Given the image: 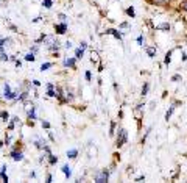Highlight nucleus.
<instances>
[{"label":"nucleus","mask_w":187,"mask_h":183,"mask_svg":"<svg viewBox=\"0 0 187 183\" xmlns=\"http://www.w3.org/2000/svg\"><path fill=\"white\" fill-rule=\"evenodd\" d=\"M106 35H111V36H114L116 39H118V41H122L123 39V33L120 30H116V28H108L106 31H104Z\"/></svg>","instance_id":"7"},{"label":"nucleus","mask_w":187,"mask_h":183,"mask_svg":"<svg viewBox=\"0 0 187 183\" xmlns=\"http://www.w3.org/2000/svg\"><path fill=\"white\" fill-rule=\"evenodd\" d=\"M24 59H25V61H31V63H33L34 59H36V57H34L33 52H30V53H27L25 57H24Z\"/></svg>","instance_id":"22"},{"label":"nucleus","mask_w":187,"mask_h":183,"mask_svg":"<svg viewBox=\"0 0 187 183\" xmlns=\"http://www.w3.org/2000/svg\"><path fill=\"white\" fill-rule=\"evenodd\" d=\"M0 59H2V61H8V59H10V57L5 53V50H3V52H0Z\"/></svg>","instance_id":"29"},{"label":"nucleus","mask_w":187,"mask_h":183,"mask_svg":"<svg viewBox=\"0 0 187 183\" xmlns=\"http://www.w3.org/2000/svg\"><path fill=\"white\" fill-rule=\"evenodd\" d=\"M145 52L150 58H154L156 57V47H145Z\"/></svg>","instance_id":"16"},{"label":"nucleus","mask_w":187,"mask_h":183,"mask_svg":"<svg viewBox=\"0 0 187 183\" xmlns=\"http://www.w3.org/2000/svg\"><path fill=\"white\" fill-rule=\"evenodd\" d=\"M126 14H128L130 17H131V19H134V17H136V11H134V6H128V8H126Z\"/></svg>","instance_id":"20"},{"label":"nucleus","mask_w":187,"mask_h":183,"mask_svg":"<svg viewBox=\"0 0 187 183\" xmlns=\"http://www.w3.org/2000/svg\"><path fill=\"white\" fill-rule=\"evenodd\" d=\"M137 44L142 45V47H145V38H144V35H139L137 36Z\"/></svg>","instance_id":"27"},{"label":"nucleus","mask_w":187,"mask_h":183,"mask_svg":"<svg viewBox=\"0 0 187 183\" xmlns=\"http://www.w3.org/2000/svg\"><path fill=\"white\" fill-rule=\"evenodd\" d=\"M11 121H14L16 124H19V122H20V121H19V117H17V116H13V117H11Z\"/></svg>","instance_id":"40"},{"label":"nucleus","mask_w":187,"mask_h":183,"mask_svg":"<svg viewBox=\"0 0 187 183\" xmlns=\"http://www.w3.org/2000/svg\"><path fill=\"white\" fill-rule=\"evenodd\" d=\"M6 169H8V166H6V164H3V166H2V169H0V178H2V180L5 182V183H8V182H10V178H8V175H6Z\"/></svg>","instance_id":"9"},{"label":"nucleus","mask_w":187,"mask_h":183,"mask_svg":"<svg viewBox=\"0 0 187 183\" xmlns=\"http://www.w3.org/2000/svg\"><path fill=\"white\" fill-rule=\"evenodd\" d=\"M64 94H66V102H74L75 97H74V94H72L70 91H66Z\"/></svg>","instance_id":"24"},{"label":"nucleus","mask_w":187,"mask_h":183,"mask_svg":"<svg viewBox=\"0 0 187 183\" xmlns=\"http://www.w3.org/2000/svg\"><path fill=\"white\" fill-rule=\"evenodd\" d=\"M16 67H17V69H20V67H22V61H20V59H16Z\"/></svg>","instance_id":"36"},{"label":"nucleus","mask_w":187,"mask_h":183,"mask_svg":"<svg viewBox=\"0 0 187 183\" xmlns=\"http://www.w3.org/2000/svg\"><path fill=\"white\" fill-rule=\"evenodd\" d=\"M144 180H145V175H139L134 178V182H144Z\"/></svg>","instance_id":"35"},{"label":"nucleus","mask_w":187,"mask_h":183,"mask_svg":"<svg viewBox=\"0 0 187 183\" xmlns=\"http://www.w3.org/2000/svg\"><path fill=\"white\" fill-rule=\"evenodd\" d=\"M84 77H86V80H88V81H92V74H90V71H86Z\"/></svg>","instance_id":"30"},{"label":"nucleus","mask_w":187,"mask_h":183,"mask_svg":"<svg viewBox=\"0 0 187 183\" xmlns=\"http://www.w3.org/2000/svg\"><path fill=\"white\" fill-rule=\"evenodd\" d=\"M33 85L34 86H41V81L39 80H33Z\"/></svg>","instance_id":"42"},{"label":"nucleus","mask_w":187,"mask_h":183,"mask_svg":"<svg viewBox=\"0 0 187 183\" xmlns=\"http://www.w3.org/2000/svg\"><path fill=\"white\" fill-rule=\"evenodd\" d=\"M14 129H16V122H14V121H11V119H10V121H8V130H10V131H13Z\"/></svg>","instance_id":"28"},{"label":"nucleus","mask_w":187,"mask_h":183,"mask_svg":"<svg viewBox=\"0 0 187 183\" xmlns=\"http://www.w3.org/2000/svg\"><path fill=\"white\" fill-rule=\"evenodd\" d=\"M2 147H3V141L0 139V149H2Z\"/></svg>","instance_id":"46"},{"label":"nucleus","mask_w":187,"mask_h":183,"mask_svg":"<svg viewBox=\"0 0 187 183\" xmlns=\"http://www.w3.org/2000/svg\"><path fill=\"white\" fill-rule=\"evenodd\" d=\"M38 50H39L38 45H33V47H31V52H33V53H38Z\"/></svg>","instance_id":"38"},{"label":"nucleus","mask_w":187,"mask_h":183,"mask_svg":"<svg viewBox=\"0 0 187 183\" xmlns=\"http://www.w3.org/2000/svg\"><path fill=\"white\" fill-rule=\"evenodd\" d=\"M175 108H176V103H172L170 107H168L167 113H165V121H168V119L172 117V114H173V111H175Z\"/></svg>","instance_id":"14"},{"label":"nucleus","mask_w":187,"mask_h":183,"mask_svg":"<svg viewBox=\"0 0 187 183\" xmlns=\"http://www.w3.org/2000/svg\"><path fill=\"white\" fill-rule=\"evenodd\" d=\"M10 157L14 160V161H22V160H24V152L19 150V149H14V150H11Z\"/></svg>","instance_id":"6"},{"label":"nucleus","mask_w":187,"mask_h":183,"mask_svg":"<svg viewBox=\"0 0 187 183\" xmlns=\"http://www.w3.org/2000/svg\"><path fill=\"white\" fill-rule=\"evenodd\" d=\"M58 17H59V19H61L62 22H66V19H67V16H66V14H62V13H61V14H59Z\"/></svg>","instance_id":"37"},{"label":"nucleus","mask_w":187,"mask_h":183,"mask_svg":"<svg viewBox=\"0 0 187 183\" xmlns=\"http://www.w3.org/2000/svg\"><path fill=\"white\" fill-rule=\"evenodd\" d=\"M80 47L86 50V47H88V42H86V41H83V42H81V45H80Z\"/></svg>","instance_id":"41"},{"label":"nucleus","mask_w":187,"mask_h":183,"mask_svg":"<svg viewBox=\"0 0 187 183\" xmlns=\"http://www.w3.org/2000/svg\"><path fill=\"white\" fill-rule=\"evenodd\" d=\"M64 47H66L67 50H69V49H72V47H74V44H72V42H70V41H67V42L64 44Z\"/></svg>","instance_id":"33"},{"label":"nucleus","mask_w":187,"mask_h":183,"mask_svg":"<svg viewBox=\"0 0 187 183\" xmlns=\"http://www.w3.org/2000/svg\"><path fill=\"white\" fill-rule=\"evenodd\" d=\"M42 129L50 130V122H48V121H44V119H42Z\"/></svg>","instance_id":"31"},{"label":"nucleus","mask_w":187,"mask_h":183,"mask_svg":"<svg viewBox=\"0 0 187 183\" xmlns=\"http://www.w3.org/2000/svg\"><path fill=\"white\" fill-rule=\"evenodd\" d=\"M172 53H173V50H168V52L165 53V58H164V64L168 66L172 63Z\"/></svg>","instance_id":"17"},{"label":"nucleus","mask_w":187,"mask_h":183,"mask_svg":"<svg viewBox=\"0 0 187 183\" xmlns=\"http://www.w3.org/2000/svg\"><path fill=\"white\" fill-rule=\"evenodd\" d=\"M53 66V63H50V61H47V63H42V64H41V72H45V71H48L50 67Z\"/></svg>","instance_id":"18"},{"label":"nucleus","mask_w":187,"mask_h":183,"mask_svg":"<svg viewBox=\"0 0 187 183\" xmlns=\"http://www.w3.org/2000/svg\"><path fill=\"white\" fill-rule=\"evenodd\" d=\"M76 157H78V149H69L67 150V158L75 160Z\"/></svg>","instance_id":"13"},{"label":"nucleus","mask_w":187,"mask_h":183,"mask_svg":"<svg viewBox=\"0 0 187 183\" xmlns=\"http://www.w3.org/2000/svg\"><path fill=\"white\" fill-rule=\"evenodd\" d=\"M148 91H150V83H148V81H145V83L142 85V89H140V95L145 97V95L148 94Z\"/></svg>","instance_id":"15"},{"label":"nucleus","mask_w":187,"mask_h":183,"mask_svg":"<svg viewBox=\"0 0 187 183\" xmlns=\"http://www.w3.org/2000/svg\"><path fill=\"white\" fill-rule=\"evenodd\" d=\"M126 141H128V131H126L123 127H118L116 130V147L120 149L123 146L126 144Z\"/></svg>","instance_id":"1"},{"label":"nucleus","mask_w":187,"mask_h":183,"mask_svg":"<svg viewBox=\"0 0 187 183\" xmlns=\"http://www.w3.org/2000/svg\"><path fill=\"white\" fill-rule=\"evenodd\" d=\"M181 8H182V10H186V11H187V2H184V3H182V5H181Z\"/></svg>","instance_id":"43"},{"label":"nucleus","mask_w":187,"mask_h":183,"mask_svg":"<svg viewBox=\"0 0 187 183\" xmlns=\"http://www.w3.org/2000/svg\"><path fill=\"white\" fill-rule=\"evenodd\" d=\"M61 171H62V174L66 175V178H70V177H72V167L69 166V164H64V166L61 167Z\"/></svg>","instance_id":"10"},{"label":"nucleus","mask_w":187,"mask_h":183,"mask_svg":"<svg viewBox=\"0 0 187 183\" xmlns=\"http://www.w3.org/2000/svg\"><path fill=\"white\" fill-rule=\"evenodd\" d=\"M179 80H181V75H179V74L172 75V81H179Z\"/></svg>","instance_id":"32"},{"label":"nucleus","mask_w":187,"mask_h":183,"mask_svg":"<svg viewBox=\"0 0 187 183\" xmlns=\"http://www.w3.org/2000/svg\"><path fill=\"white\" fill-rule=\"evenodd\" d=\"M10 28H11L13 31H17V27H16V25H11V27H10Z\"/></svg>","instance_id":"45"},{"label":"nucleus","mask_w":187,"mask_h":183,"mask_svg":"<svg viewBox=\"0 0 187 183\" xmlns=\"http://www.w3.org/2000/svg\"><path fill=\"white\" fill-rule=\"evenodd\" d=\"M94 180L97 182V183L108 182V180H109V171H108V169H103V171L97 172V174H95V175H94Z\"/></svg>","instance_id":"3"},{"label":"nucleus","mask_w":187,"mask_h":183,"mask_svg":"<svg viewBox=\"0 0 187 183\" xmlns=\"http://www.w3.org/2000/svg\"><path fill=\"white\" fill-rule=\"evenodd\" d=\"M62 64H64L66 67H70V69H75V67H76V58H75V57L64 58V61H62Z\"/></svg>","instance_id":"8"},{"label":"nucleus","mask_w":187,"mask_h":183,"mask_svg":"<svg viewBox=\"0 0 187 183\" xmlns=\"http://www.w3.org/2000/svg\"><path fill=\"white\" fill-rule=\"evenodd\" d=\"M126 27H128V24H126V22H123V24H120V28H126Z\"/></svg>","instance_id":"44"},{"label":"nucleus","mask_w":187,"mask_h":183,"mask_svg":"<svg viewBox=\"0 0 187 183\" xmlns=\"http://www.w3.org/2000/svg\"><path fill=\"white\" fill-rule=\"evenodd\" d=\"M27 113H28V119H31V121H33V119H38V117H36V107H33V105L28 107Z\"/></svg>","instance_id":"11"},{"label":"nucleus","mask_w":187,"mask_h":183,"mask_svg":"<svg viewBox=\"0 0 187 183\" xmlns=\"http://www.w3.org/2000/svg\"><path fill=\"white\" fill-rule=\"evenodd\" d=\"M116 122H111V127H109V136H116Z\"/></svg>","instance_id":"23"},{"label":"nucleus","mask_w":187,"mask_h":183,"mask_svg":"<svg viewBox=\"0 0 187 183\" xmlns=\"http://www.w3.org/2000/svg\"><path fill=\"white\" fill-rule=\"evenodd\" d=\"M10 119H11V116H10V113H8L6 110L0 111V121H2V122H8Z\"/></svg>","instance_id":"12"},{"label":"nucleus","mask_w":187,"mask_h":183,"mask_svg":"<svg viewBox=\"0 0 187 183\" xmlns=\"http://www.w3.org/2000/svg\"><path fill=\"white\" fill-rule=\"evenodd\" d=\"M42 6L47 8V10H50V8L53 6V0H44V2H42Z\"/></svg>","instance_id":"25"},{"label":"nucleus","mask_w":187,"mask_h":183,"mask_svg":"<svg viewBox=\"0 0 187 183\" xmlns=\"http://www.w3.org/2000/svg\"><path fill=\"white\" fill-rule=\"evenodd\" d=\"M3 99H6V100H13V102H14V100L17 99V93H16V91H13V89H11V86L8 85V83L3 85Z\"/></svg>","instance_id":"2"},{"label":"nucleus","mask_w":187,"mask_h":183,"mask_svg":"<svg viewBox=\"0 0 187 183\" xmlns=\"http://www.w3.org/2000/svg\"><path fill=\"white\" fill-rule=\"evenodd\" d=\"M45 182H47V183H52V182H53V177H52V174H48V175L45 177Z\"/></svg>","instance_id":"34"},{"label":"nucleus","mask_w":187,"mask_h":183,"mask_svg":"<svg viewBox=\"0 0 187 183\" xmlns=\"http://www.w3.org/2000/svg\"><path fill=\"white\" fill-rule=\"evenodd\" d=\"M83 57H84V49L78 47V49L75 50V58H76V59H81Z\"/></svg>","instance_id":"19"},{"label":"nucleus","mask_w":187,"mask_h":183,"mask_svg":"<svg viewBox=\"0 0 187 183\" xmlns=\"http://www.w3.org/2000/svg\"><path fill=\"white\" fill-rule=\"evenodd\" d=\"M67 22H59V24H55V33L56 35H64L67 31Z\"/></svg>","instance_id":"5"},{"label":"nucleus","mask_w":187,"mask_h":183,"mask_svg":"<svg viewBox=\"0 0 187 183\" xmlns=\"http://www.w3.org/2000/svg\"><path fill=\"white\" fill-rule=\"evenodd\" d=\"M156 28L158 30H165V31H168V30H170V24H161V25H158Z\"/></svg>","instance_id":"26"},{"label":"nucleus","mask_w":187,"mask_h":183,"mask_svg":"<svg viewBox=\"0 0 187 183\" xmlns=\"http://www.w3.org/2000/svg\"><path fill=\"white\" fill-rule=\"evenodd\" d=\"M47 158H48V163L52 164V166H53V164H56V163H58V157H55L53 153H48V155H47Z\"/></svg>","instance_id":"21"},{"label":"nucleus","mask_w":187,"mask_h":183,"mask_svg":"<svg viewBox=\"0 0 187 183\" xmlns=\"http://www.w3.org/2000/svg\"><path fill=\"white\" fill-rule=\"evenodd\" d=\"M45 47H47L50 52H58V50H59V42H58V39H55V38H47V44H45Z\"/></svg>","instance_id":"4"},{"label":"nucleus","mask_w":187,"mask_h":183,"mask_svg":"<svg viewBox=\"0 0 187 183\" xmlns=\"http://www.w3.org/2000/svg\"><path fill=\"white\" fill-rule=\"evenodd\" d=\"M10 143H11V136H6V138H5V144L10 146Z\"/></svg>","instance_id":"39"}]
</instances>
